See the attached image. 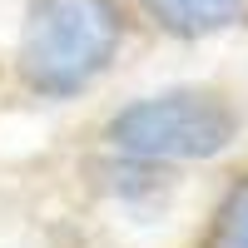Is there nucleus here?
Listing matches in <instances>:
<instances>
[{"label": "nucleus", "instance_id": "7ed1b4c3", "mask_svg": "<svg viewBox=\"0 0 248 248\" xmlns=\"http://www.w3.org/2000/svg\"><path fill=\"white\" fill-rule=\"evenodd\" d=\"M139 5L179 35H209L248 15V0H139Z\"/></svg>", "mask_w": 248, "mask_h": 248}, {"label": "nucleus", "instance_id": "20e7f679", "mask_svg": "<svg viewBox=\"0 0 248 248\" xmlns=\"http://www.w3.org/2000/svg\"><path fill=\"white\" fill-rule=\"evenodd\" d=\"M214 248H248V184H238L229 194V203L218 209Z\"/></svg>", "mask_w": 248, "mask_h": 248}, {"label": "nucleus", "instance_id": "f257e3e1", "mask_svg": "<svg viewBox=\"0 0 248 248\" xmlns=\"http://www.w3.org/2000/svg\"><path fill=\"white\" fill-rule=\"evenodd\" d=\"M119 10L109 0H35L20 35V70L40 94H75L109 65Z\"/></svg>", "mask_w": 248, "mask_h": 248}, {"label": "nucleus", "instance_id": "f03ea898", "mask_svg": "<svg viewBox=\"0 0 248 248\" xmlns=\"http://www.w3.org/2000/svg\"><path fill=\"white\" fill-rule=\"evenodd\" d=\"M238 119L218 94L174 90L114 114L109 139L134 159H209L233 139Z\"/></svg>", "mask_w": 248, "mask_h": 248}]
</instances>
